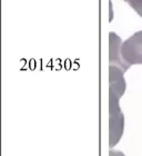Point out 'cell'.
<instances>
[{"label": "cell", "instance_id": "cell-1", "mask_svg": "<svg viewBox=\"0 0 142 156\" xmlns=\"http://www.w3.org/2000/svg\"><path fill=\"white\" fill-rule=\"evenodd\" d=\"M122 69L109 66V146L112 148L119 143L124 128L123 116L119 101L126 91V80Z\"/></svg>", "mask_w": 142, "mask_h": 156}, {"label": "cell", "instance_id": "cell-2", "mask_svg": "<svg viewBox=\"0 0 142 156\" xmlns=\"http://www.w3.org/2000/svg\"><path fill=\"white\" fill-rule=\"evenodd\" d=\"M121 56L127 65L142 64V30L137 31L122 42Z\"/></svg>", "mask_w": 142, "mask_h": 156}, {"label": "cell", "instance_id": "cell-3", "mask_svg": "<svg viewBox=\"0 0 142 156\" xmlns=\"http://www.w3.org/2000/svg\"><path fill=\"white\" fill-rule=\"evenodd\" d=\"M122 40L116 33L109 34V66H117L126 73L130 66L127 65L121 56V45Z\"/></svg>", "mask_w": 142, "mask_h": 156}, {"label": "cell", "instance_id": "cell-4", "mask_svg": "<svg viewBox=\"0 0 142 156\" xmlns=\"http://www.w3.org/2000/svg\"><path fill=\"white\" fill-rule=\"evenodd\" d=\"M129 3V6L136 11L139 16L142 17V0H124Z\"/></svg>", "mask_w": 142, "mask_h": 156}, {"label": "cell", "instance_id": "cell-5", "mask_svg": "<svg viewBox=\"0 0 142 156\" xmlns=\"http://www.w3.org/2000/svg\"><path fill=\"white\" fill-rule=\"evenodd\" d=\"M109 156H126L122 152H118V151H113V150H110L109 152Z\"/></svg>", "mask_w": 142, "mask_h": 156}]
</instances>
